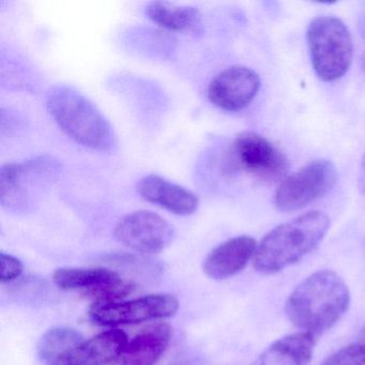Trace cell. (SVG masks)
<instances>
[{
    "instance_id": "6da1fadb",
    "label": "cell",
    "mask_w": 365,
    "mask_h": 365,
    "mask_svg": "<svg viewBox=\"0 0 365 365\" xmlns=\"http://www.w3.org/2000/svg\"><path fill=\"white\" fill-rule=\"evenodd\" d=\"M350 304L345 281L332 270H319L303 279L288 296L285 313L302 332L319 336L332 328Z\"/></svg>"
},
{
    "instance_id": "7a4b0ae2",
    "label": "cell",
    "mask_w": 365,
    "mask_h": 365,
    "mask_svg": "<svg viewBox=\"0 0 365 365\" xmlns=\"http://www.w3.org/2000/svg\"><path fill=\"white\" fill-rule=\"evenodd\" d=\"M330 227L322 211H309L273 228L257 245L254 268L262 274H273L296 264L316 249Z\"/></svg>"
},
{
    "instance_id": "3957f363",
    "label": "cell",
    "mask_w": 365,
    "mask_h": 365,
    "mask_svg": "<svg viewBox=\"0 0 365 365\" xmlns=\"http://www.w3.org/2000/svg\"><path fill=\"white\" fill-rule=\"evenodd\" d=\"M46 101L53 120L74 142L99 153H110L116 147V135L108 119L73 87H53Z\"/></svg>"
},
{
    "instance_id": "277c9868",
    "label": "cell",
    "mask_w": 365,
    "mask_h": 365,
    "mask_svg": "<svg viewBox=\"0 0 365 365\" xmlns=\"http://www.w3.org/2000/svg\"><path fill=\"white\" fill-rule=\"evenodd\" d=\"M312 65L324 82H334L349 70L354 44L347 26L334 16L314 19L307 29Z\"/></svg>"
},
{
    "instance_id": "5b68a950",
    "label": "cell",
    "mask_w": 365,
    "mask_h": 365,
    "mask_svg": "<svg viewBox=\"0 0 365 365\" xmlns=\"http://www.w3.org/2000/svg\"><path fill=\"white\" fill-rule=\"evenodd\" d=\"M61 165L50 157L6 164L0 172V202L10 210H26L50 187Z\"/></svg>"
},
{
    "instance_id": "8992f818",
    "label": "cell",
    "mask_w": 365,
    "mask_h": 365,
    "mask_svg": "<svg viewBox=\"0 0 365 365\" xmlns=\"http://www.w3.org/2000/svg\"><path fill=\"white\" fill-rule=\"evenodd\" d=\"M336 180L332 162L316 160L282 181L275 192V206L285 212L300 210L328 193Z\"/></svg>"
},
{
    "instance_id": "52a82bcc",
    "label": "cell",
    "mask_w": 365,
    "mask_h": 365,
    "mask_svg": "<svg viewBox=\"0 0 365 365\" xmlns=\"http://www.w3.org/2000/svg\"><path fill=\"white\" fill-rule=\"evenodd\" d=\"M178 309L176 297L153 294L125 302H96L89 309V317L100 326L115 327L170 318Z\"/></svg>"
},
{
    "instance_id": "ba28073f",
    "label": "cell",
    "mask_w": 365,
    "mask_h": 365,
    "mask_svg": "<svg viewBox=\"0 0 365 365\" xmlns=\"http://www.w3.org/2000/svg\"><path fill=\"white\" fill-rule=\"evenodd\" d=\"M173 226L158 213L138 210L119 220L115 226L116 240L136 253L158 254L174 239Z\"/></svg>"
},
{
    "instance_id": "9c48e42d",
    "label": "cell",
    "mask_w": 365,
    "mask_h": 365,
    "mask_svg": "<svg viewBox=\"0 0 365 365\" xmlns=\"http://www.w3.org/2000/svg\"><path fill=\"white\" fill-rule=\"evenodd\" d=\"M230 163L264 180H277L288 168L285 155L266 138L255 132H242L235 138L230 149Z\"/></svg>"
},
{
    "instance_id": "30bf717a",
    "label": "cell",
    "mask_w": 365,
    "mask_h": 365,
    "mask_svg": "<svg viewBox=\"0 0 365 365\" xmlns=\"http://www.w3.org/2000/svg\"><path fill=\"white\" fill-rule=\"evenodd\" d=\"M57 287L65 290H87L98 302H116L131 294L134 285L116 271L106 268H61L53 274Z\"/></svg>"
},
{
    "instance_id": "8fae6325",
    "label": "cell",
    "mask_w": 365,
    "mask_h": 365,
    "mask_svg": "<svg viewBox=\"0 0 365 365\" xmlns=\"http://www.w3.org/2000/svg\"><path fill=\"white\" fill-rule=\"evenodd\" d=\"M260 88L258 74L243 66L220 72L208 86V99L226 112H239L253 101Z\"/></svg>"
},
{
    "instance_id": "7c38bea8",
    "label": "cell",
    "mask_w": 365,
    "mask_h": 365,
    "mask_svg": "<svg viewBox=\"0 0 365 365\" xmlns=\"http://www.w3.org/2000/svg\"><path fill=\"white\" fill-rule=\"evenodd\" d=\"M128 341L123 330L104 331L83 341L51 365H114L119 363Z\"/></svg>"
},
{
    "instance_id": "4fadbf2b",
    "label": "cell",
    "mask_w": 365,
    "mask_h": 365,
    "mask_svg": "<svg viewBox=\"0 0 365 365\" xmlns=\"http://www.w3.org/2000/svg\"><path fill=\"white\" fill-rule=\"evenodd\" d=\"M136 191L146 202L176 215H192L200 206V198L191 190L159 175H147L140 178Z\"/></svg>"
},
{
    "instance_id": "5bb4252c",
    "label": "cell",
    "mask_w": 365,
    "mask_h": 365,
    "mask_svg": "<svg viewBox=\"0 0 365 365\" xmlns=\"http://www.w3.org/2000/svg\"><path fill=\"white\" fill-rule=\"evenodd\" d=\"M257 243L250 236L230 239L213 249L205 259V274L215 281L230 279L242 271L255 255Z\"/></svg>"
},
{
    "instance_id": "9a60e30c",
    "label": "cell",
    "mask_w": 365,
    "mask_h": 365,
    "mask_svg": "<svg viewBox=\"0 0 365 365\" xmlns=\"http://www.w3.org/2000/svg\"><path fill=\"white\" fill-rule=\"evenodd\" d=\"M172 328L166 324L145 329L128 341L119 364L155 365L170 345Z\"/></svg>"
},
{
    "instance_id": "2e32d148",
    "label": "cell",
    "mask_w": 365,
    "mask_h": 365,
    "mask_svg": "<svg viewBox=\"0 0 365 365\" xmlns=\"http://www.w3.org/2000/svg\"><path fill=\"white\" fill-rule=\"evenodd\" d=\"M316 337L297 332L273 341L253 365H307L313 356Z\"/></svg>"
},
{
    "instance_id": "e0dca14e",
    "label": "cell",
    "mask_w": 365,
    "mask_h": 365,
    "mask_svg": "<svg viewBox=\"0 0 365 365\" xmlns=\"http://www.w3.org/2000/svg\"><path fill=\"white\" fill-rule=\"evenodd\" d=\"M145 12L155 24L177 33L196 31L202 24L200 11L190 6H176L164 1H153L147 5Z\"/></svg>"
},
{
    "instance_id": "ac0fdd59",
    "label": "cell",
    "mask_w": 365,
    "mask_h": 365,
    "mask_svg": "<svg viewBox=\"0 0 365 365\" xmlns=\"http://www.w3.org/2000/svg\"><path fill=\"white\" fill-rule=\"evenodd\" d=\"M84 341L82 333L76 329L58 327L44 333L38 343V354L48 365L61 358L66 352Z\"/></svg>"
},
{
    "instance_id": "d6986e66",
    "label": "cell",
    "mask_w": 365,
    "mask_h": 365,
    "mask_svg": "<svg viewBox=\"0 0 365 365\" xmlns=\"http://www.w3.org/2000/svg\"><path fill=\"white\" fill-rule=\"evenodd\" d=\"M320 365H365V345L356 343L345 346Z\"/></svg>"
},
{
    "instance_id": "ffe728a7",
    "label": "cell",
    "mask_w": 365,
    "mask_h": 365,
    "mask_svg": "<svg viewBox=\"0 0 365 365\" xmlns=\"http://www.w3.org/2000/svg\"><path fill=\"white\" fill-rule=\"evenodd\" d=\"M24 266L19 258L7 253H0V282L11 283L22 275Z\"/></svg>"
},
{
    "instance_id": "44dd1931",
    "label": "cell",
    "mask_w": 365,
    "mask_h": 365,
    "mask_svg": "<svg viewBox=\"0 0 365 365\" xmlns=\"http://www.w3.org/2000/svg\"><path fill=\"white\" fill-rule=\"evenodd\" d=\"M358 190L362 194H365V153L361 160L360 168L358 174Z\"/></svg>"
},
{
    "instance_id": "7402d4cb",
    "label": "cell",
    "mask_w": 365,
    "mask_h": 365,
    "mask_svg": "<svg viewBox=\"0 0 365 365\" xmlns=\"http://www.w3.org/2000/svg\"><path fill=\"white\" fill-rule=\"evenodd\" d=\"M359 27H360L361 33H362V35L365 37V9L363 10L362 16H361Z\"/></svg>"
},
{
    "instance_id": "603a6c76",
    "label": "cell",
    "mask_w": 365,
    "mask_h": 365,
    "mask_svg": "<svg viewBox=\"0 0 365 365\" xmlns=\"http://www.w3.org/2000/svg\"><path fill=\"white\" fill-rule=\"evenodd\" d=\"M361 339H362V341H363V345H365V328L363 329V331H362V337H361Z\"/></svg>"
},
{
    "instance_id": "cb8c5ba5",
    "label": "cell",
    "mask_w": 365,
    "mask_h": 365,
    "mask_svg": "<svg viewBox=\"0 0 365 365\" xmlns=\"http://www.w3.org/2000/svg\"><path fill=\"white\" fill-rule=\"evenodd\" d=\"M362 68H363V70H364V71H365V55H364V56H363V59H362Z\"/></svg>"
}]
</instances>
